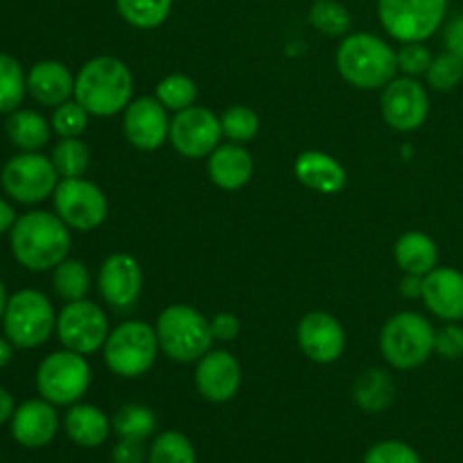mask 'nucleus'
Segmentation results:
<instances>
[{
  "mask_svg": "<svg viewBox=\"0 0 463 463\" xmlns=\"http://www.w3.org/2000/svg\"><path fill=\"white\" fill-rule=\"evenodd\" d=\"M383 116L392 129L410 134L420 129L430 116V95L416 77H393L383 90Z\"/></svg>",
  "mask_w": 463,
  "mask_h": 463,
  "instance_id": "4468645a",
  "label": "nucleus"
},
{
  "mask_svg": "<svg viewBox=\"0 0 463 463\" xmlns=\"http://www.w3.org/2000/svg\"><path fill=\"white\" fill-rule=\"evenodd\" d=\"M3 328L16 348H39L57 333V315L43 292L21 289L9 297Z\"/></svg>",
  "mask_w": 463,
  "mask_h": 463,
  "instance_id": "0eeeda50",
  "label": "nucleus"
},
{
  "mask_svg": "<svg viewBox=\"0 0 463 463\" xmlns=\"http://www.w3.org/2000/svg\"><path fill=\"white\" fill-rule=\"evenodd\" d=\"M16 213H14V208L9 206L5 199H0V235L7 233V231H12V226L16 224Z\"/></svg>",
  "mask_w": 463,
  "mask_h": 463,
  "instance_id": "de8ad7c7",
  "label": "nucleus"
},
{
  "mask_svg": "<svg viewBox=\"0 0 463 463\" xmlns=\"http://www.w3.org/2000/svg\"><path fill=\"white\" fill-rule=\"evenodd\" d=\"M98 289L104 303L116 310H127L143 292V269L129 253H113L99 265Z\"/></svg>",
  "mask_w": 463,
  "mask_h": 463,
  "instance_id": "a211bd4d",
  "label": "nucleus"
},
{
  "mask_svg": "<svg viewBox=\"0 0 463 463\" xmlns=\"http://www.w3.org/2000/svg\"><path fill=\"white\" fill-rule=\"evenodd\" d=\"M448 0H378V16L389 36L401 43H423L439 32Z\"/></svg>",
  "mask_w": 463,
  "mask_h": 463,
  "instance_id": "1a4fd4ad",
  "label": "nucleus"
},
{
  "mask_svg": "<svg viewBox=\"0 0 463 463\" xmlns=\"http://www.w3.org/2000/svg\"><path fill=\"white\" fill-rule=\"evenodd\" d=\"M12 253L25 269L48 271L63 262L71 251V229L57 213L32 211L16 220L9 231Z\"/></svg>",
  "mask_w": 463,
  "mask_h": 463,
  "instance_id": "f257e3e1",
  "label": "nucleus"
},
{
  "mask_svg": "<svg viewBox=\"0 0 463 463\" xmlns=\"http://www.w3.org/2000/svg\"><path fill=\"white\" fill-rule=\"evenodd\" d=\"M294 175L298 184L321 194H335L346 185V170L342 163L319 149L298 154L294 163Z\"/></svg>",
  "mask_w": 463,
  "mask_h": 463,
  "instance_id": "4be33fe9",
  "label": "nucleus"
},
{
  "mask_svg": "<svg viewBox=\"0 0 463 463\" xmlns=\"http://www.w3.org/2000/svg\"><path fill=\"white\" fill-rule=\"evenodd\" d=\"M194 384L202 398L208 402H229L238 396L242 384V366L235 360L233 353L224 348H211L202 360L197 362L194 371Z\"/></svg>",
  "mask_w": 463,
  "mask_h": 463,
  "instance_id": "dca6fc26",
  "label": "nucleus"
},
{
  "mask_svg": "<svg viewBox=\"0 0 463 463\" xmlns=\"http://www.w3.org/2000/svg\"><path fill=\"white\" fill-rule=\"evenodd\" d=\"M401 292L402 297L407 298H420V294H423V276L405 274V279H402V285H401Z\"/></svg>",
  "mask_w": 463,
  "mask_h": 463,
  "instance_id": "a18cd8bd",
  "label": "nucleus"
},
{
  "mask_svg": "<svg viewBox=\"0 0 463 463\" xmlns=\"http://www.w3.org/2000/svg\"><path fill=\"white\" fill-rule=\"evenodd\" d=\"M134 95V75L118 57H95L80 68L75 77V99L98 118L125 111Z\"/></svg>",
  "mask_w": 463,
  "mask_h": 463,
  "instance_id": "f03ea898",
  "label": "nucleus"
},
{
  "mask_svg": "<svg viewBox=\"0 0 463 463\" xmlns=\"http://www.w3.org/2000/svg\"><path fill=\"white\" fill-rule=\"evenodd\" d=\"M437 330L419 312H398L380 333V351L398 371L419 369L432 357Z\"/></svg>",
  "mask_w": 463,
  "mask_h": 463,
  "instance_id": "39448f33",
  "label": "nucleus"
},
{
  "mask_svg": "<svg viewBox=\"0 0 463 463\" xmlns=\"http://www.w3.org/2000/svg\"><path fill=\"white\" fill-rule=\"evenodd\" d=\"M5 193L21 203H39L54 194L59 185V172L52 158L39 152H23L9 158L0 172Z\"/></svg>",
  "mask_w": 463,
  "mask_h": 463,
  "instance_id": "9d476101",
  "label": "nucleus"
},
{
  "mask_svg": "<svg viewBox=\"0 0 463 463\" xmlns=\"http://www.w3.org/2000/svg\"><path fill=\"white\" fill-rule=\"evenodd\" d=\"M54 213L63 220V224L72 231H93L102 226L109 215L107 194L93 181L61 179L52 194Z\"/></svg>",
  "mask_w": 463,
  "mask_h": 463,
  "instance_id": "f8f14e48",
  "label": "nucleus"
},
{
  "mask_svg": "<svg viewBox=\"0 0 463 463\" xmlns=\"http://www.w3.org/2000/svg\"><path fill=\"white\" fill-rule=\"evenodd\" d=\"M113 432L118 439H134V441H147L156 434V414L149 407L129 402L116 411L111 420Z\"/></svg>",
  "mask_w": 463,
  "mask_h": 463,
  "instance_id": "cd10ccee",
  "label": "nucleus"
},
{
  "mask_svg": "<svg viewBox=\"0 0 463 463\" xmlns=\"http://www.w3.org/2000/svg\"><path fill=\"white\" fill-rule=\"evenodd\" d=\"M90 113L81 107L77 99H68V102L54 107L52 113V129L61 138H80L86 129H89Z\"/></svg>",
  "mask_w": 463,
  "mask_h": 463,
  "instance_id": "4c0bfd02",
  "label": "nucleus"
},
{
  "mask_svg": "<svg viewBox=\"0 0 463 463\" xmlns=\"http://www.w3.org/2000/svg\"><path fill=\"white\" fill-rule=\"evenodd\" d=\"M170 122L167 109L156 98H138L125 109L122 131L136 149L154 152L170 140Z\"/></svg>",
  "mask_w": 463,
  "mask_h": 463,
  "instance_id": "f3484780",
  "label": "nucleus"
},
{
  "mask_svg": "<svg viewBox=\"0 0 463 463\" xmlns=\"http://www.w3.org/2000/svg\"><path fill=\"white\" fill-rule=\"evenodd\" d=\"M222 122L211 109L188 107L170 122V145L184 158H208L222 140Z\"/></svg>",
  "mask_w": 463,
  "mask_h": 463,
  "instance_id": "ddd939ff",
  "label": "nucleus"
},
{
  "mask_svg": "<svg viewBox=\"0 0 463 463\" xmlns=\"http://www.w3.org/2000/svg\"><path fill=\"white\" fill-rule=\"evenodd\" d=\"M443 43H446L448 52L463 59V14L452 18L446 25V30H443Z\"/></svg>",
  "mask_w": 463,
  "mask_h": 463,
  "instance_id": "c03bdc74",
  "label": "nucleus"
},
{
  "mask_svg": "<svg viewBox=\"0 0 463 463\" xmlns=\"http://www.w3.org/2000/svg\"><path fill=\"white\" fill-rule=\"evenodd\" d=\"M197 81L188 75H181V72H175V75L163 77L156 84V95L154 98L167 109V111H184V109L193 107L197 102Z\"/></svg>",
  "mask_w": 463,
  "mask_h": 463,
  "instance_id": "473e14b6",
  "label": "nucleus"
},
{
  "mask_svg": "<svg viewBox=\"0 0 463 463\" xmlns=\"http://www.w3.org/2000/svg\"><path fill=\"white\" fill-rule=\"evenodd\" d=\"M353 401L369 414L387 411L396 401V383L384 369H369L353 384Z\"/></svg>",
  "mask_w": 463,
  "mask_h": 463,
  "instance_id": "a878e982",
  "label": "nucleus"
},
{
  "mask_svg": "<svg viewBox=\"0 0 463 463\" xmlns=\"http://www.w3.org/2000/svg\"><path fill=\"white\" fill-rule=\"evenodd\" d=\"M16 405H14V398L7 389L0 387V425H5L7 420H12Z\"/></svg>",
  "mask_w": 463,
  "mask_h": 463,
  "instance_id": "49530a36",
  "label": "nucleus"
},
{
  "mask_svg": "<svg viewBox=\"0 0 463 463\" xmlns=\"http://www.w3.org/2000/svg\"><path fill=\"white\" fill-rule=\"evenodd\" d=\"M27 93L43 107H59L75 98V75L61 61H39L27 72Z\"/></svg>",
  "mask_w": 463,
  "mask_h": 463,
  "instance_id": "412c9836",
  "label": "nucleus"
},
{
  "mask_svg": "<svg viewBox=\"0 0 463 463\" xmlns=\"http://www.w3.org/2000/svg\"><path fill=\"white\" fill-rule=\"evenodd\" d=\"M425 307L443 321H463V271L455 267H437L423 276Z\"/></svg>",
  "mask_w": 463,
  "mask_h": 463,
  "instance_id": "aec40b11",
  "label": "nucleus"
},
{
  "mask_svg": "<svg viewBox=\"0 0 463 463\" xmlns=\"http://www.w3.org/2000/svg\"><path fill=\"white\" fill-rule=\"evenodd\" d=\"M297 342L315 364H333L346 351V330L328 312H310L298 321Z\"/></svg>",
  "mask_w": 463,
  "mask_h": 463,
  "instance_id": "2eb2a0df",
  "label": "nucleus"
},
{
  "mask_svg": "<svg viewBox=\"0 0 463 463\" xmlns=\"http://www.w3.org/2000/svg\"><path fill=\"white\" fill-rule=\"evenodd\" d=\"M59 432V416L52 402L48 401H25L16 407L12 416V437L18 446L45 448L54 441Z\"/></svg>",
  "mask_w": 463,
  "mask_h": 463,
  "instance_id": "6ab92c4d",
  "label": "nucleus"
},
{
  "mask_svg": "<svg viewBox=\"0 0 463 463\" xmlns=\"http://www.w3.org/2000/svg\"><path fill=\"white\" fill-rule=\"evenodd\" d=\"M398 71L405 72L407 77L425 75L432 63V52L423 43H402V48L396 52Z\"/></svg>",
  "mask_w": 463,
  "mask_h": 463,
  "instance_id": "ea45409f",
  "label": "nucleus"
},
{
  "mask_svg": "<svg viewBox=\"0 0 463 463\" xmlns=\"http://www.w3.org/2000/svg\"><path fill=\"white\" fill-rule=\"evenodd\" d=\"M122 21L136 30H156L167 21L172 0H116Z\"/></svg>",
  "mask_w": 463,
  "mask_h": 463,
  "instance_id": "c85d7f7f",
  "label": "nucleus"
},
{
  "mask_svg": "<svg viewBox=\"0 0 463 463\" xmlns=\"http://www.w3.org/2000/svg\"><path fill=\"white\" fill-rule=\"evenodd\" d=\"M50 122L32 109H16L5 122L9 140L23 152H39L50 140Z\"/></svg>",
  "mask_w": 463,
  "mask_h": 463,
  "instance_id": "bb28decb",
  "label": "nucleus"
},
{
  "mask_svg": "<svg viewBox=\"0 0 463 463\" xmlns=\"http://www.w3.org/2000/svg\"><path fill=\"white\" fill-rule=\"evenodd\" d=\"M102 351L111 373L134 380L152 369L161 346L154 326L145 321H125L109 333Z\"/></svg>",
  "mask_w": 463,
  "mask_h": 463,
  "instance_id": "423d86ee",
  "label": "nucleus"
},
{
  "mask_svg": "<svg viewBox=\"0 0 463 463\" xmlns=\"http://www.w3.org/2000/svg\"><path fill=\"white\" fill-rule=\"evenodd\" d=\"M393 256H396L398 267L411 276H428L439 265L437 242L423 231L402 233L393 247Z\"/></svg>",
  "mask_w": 463,
  "mask_h": 463,
  "instance_id": "393cba45",
  "label": "nucleus"
},
{
  "mask_svg": "<svg viewBox=\"0 0 463 463\" xmlns=\"http://www.w3.org/2000/svg\"><path fill=\"white\" fill-rule=\"evenodd\" d=\"M12 346L14 344L9 339L0 337V369H5L9 364V360H12Z\"/></svg>",
  "mask_w": 463,
  "mask_h": 463,
  "instance_id": "09e8293b",
  "label": "nucleus"
},
{
  "mask_svg": "<svg viewBox=\"0 0 463 463\" xmlns=\"http://www.w3.org/2000/svg\"><path fill=\"white\" fill-rule=\"evenodd\" d=\"M7 292H5V285L3 280H0V321H3V315H5V307H7Z\"/></svg>",
  "mask_w": 463,
  "mask_h": 463,
  "instance_id": "8fccbe9b",
  "label": "nucleus"
},
{
  "mask_svg": "<svg viewBox=\"0 0 463 463\" xmlns=\"http://www.w3.org/2000/svg\"><path fill=\"white\" fill-rule=\"evenodd\" d=\"M111 461L113 463H147V448H145V441L120 439V441L113 446Z\"/></svg>",
  "mask_w": 463,
  "mask_h": 463,
  "instance_id": "79ce46f5",
  "label": "nucleus"
},
{
  "mask_svg": "<svg viewBox=\"0 0 463 463\" xmlns=\"http://www.w3.org/2000/svg\"><path fill=\"white\" fill-rule=\"evenodd\" d=\"M109 333L111 330H109L107 312L89 298L66 303L57 317L59 342L63 348L80 355H90L104 348Z\"/></svg>",
  "mask_w": 463,
  "mask_h": 463,
  "instance_id": "9b49d317",
  "label": "nucleus"
},
{
  "mask_svg": "<svg viewBox=\"0 0 463 463\" xmlns=\"http://www.w3.org/2000/svg\"><path fill=\"white\" fill-rule=\"evenodd\" d=\"M156 337L161 351L172 362H199L213 348L211 319L190 306H167L156 319Z\"/></svg>",
  "mask_w": 463,
  "mask_h": 463,
  "instance_id": "20e7f679",
  "label": "nucleus"
},
{
  "mask_svg": "<svg viewBox=\"0 0 463 463\" xmlns=\"http://www.w3.org/2000/svg\"><path fill=\"white\" fill-rule=\"evenodd\" d=\"M54 289L63 301H81L90 289V274L81 260L66 258L54 267Z\"/></svg>",
  "mask_w": 463,
  "mask_h": 463,
  "instance_id": "2f4dec72",
  "label": "nucleus"
},
{
  "mask_svg": "<svg viewBox=\"0 0 463 463\" xmlns=\"http://www.w3.org/2000/svg\"><path fill=\"white\" fill-rule=\"evenodd\" d=\"M222 134L224 138H229L231 143L244 145L249 140H253L260 131V118L253 109L249 107H231L222 113Z\"/></svg>",
  "mask_w": 463,
  "mask_h": 463,
  "instance_id": "c9c22d12",
  "label": "nucleus"
},
{
  "mask_svg": "<svg viewBox=\"0 0 463 463\" xmlns=\"http://www.w3.org/2000/svg\"><path fill=\"white\" fill-rule=\"evenodd\" d=\"M434 353L443 360H461L463 357V326L457 321H448L434 337Z\"/></svg>",
  "mask_w": 463,
  "mask_h": 463,
  "instance_id": "a19ab883",
  "label": "nucleus"
},
{
  "mask_svg": "<svg viewBox=\"0 0 463 463\" xmlns=\"http://www.w3.org/2000/svg\"><path fill=\"white\" fill-rule=\"evenodd\" d=\"M337 71L360 90L384 89L396 77L398 57L392 45L369 32L348 34L337 48Z\"/></svg>",
  "mask_w": 463,
  "mask_h": 463,
  "instance_id": "7ed1b4c3",
  "label": "nucleus"
},
{
  "mask_svg": "<svg viewBox=\"0 0 463 463\" xmlns=\"http://www.w3.org/2000/svg\"><path fill=\"white\" fill-rule=\"evenodd\" d=\"M310 23L326 36H344L353 25L348 9L337 0H317L310 7Z\"/></svg>",
  "mask_w": 463,
  "mask_h": 463,
  "instance_id": "f704fd0d",
  "label": "nucleus"
},
{
  "mask_svg": "<svg viewBox=\"0 0 463 463\" xmlns=\"http://www.w3.org/2000/svg\"><path fill=\"white\" fill-rule=\"evenodd\" d=\"M90 387V366L86 355L68 348L50 353L36 369V389L54 407H71L81 401Z\"/></svg>",
  "mask_w": 463,
  "mask_h": 463,
  "instance_id": "6e6552de",
  "label": "nucleus"
},
{
  "mask_svg": "<svg viewBox=\"0 0 463 463\" xmlns=\"http://www.w3.org/2000/svg\"><path fill=\"white\" fill-rule=\"evenodd\" d=\"M362 463H423V459L410 443L387 439V441L371 446Z\"/></svg>",
  "mask_w": 463,
  "mask_h": 463,
  "instance_id": "58836bf2",
  "label": "nucleus"
},
{
  "mask_svg": "<svg viewBox=\"0 0 463 463\" xmlns=\"http://www.w3.org/2000/svg\"><path fill=\"white\" fill-rule=\"evenodd\" d=\"M50 158L61 179H80L90 165V152L80 138H61L54 145Z\"/></svg>",
  "mask_w": 463,
  "mask_h": 463,
  "instance_id": "72a5a7b5",
  "label": "nucleus"
},
{
  "mask_svg": "<svg viewBox=\"0 0 463 463\" xmlns=\"http://www.w3.org/2000/svg\"><path fill=\"white\" fill-rule=\"evenodd\" d=\"M425 77H428V84L434 90L448 93V90L457 89L463 81V59L446 50V52L432 59Z\"/></svg>",
  "mask_w": 463,
  "mask_h": 463,
  "instance_id": "e433bc0d",
  "label": "nucleus"
},
{
  "mask_svg": "<svg viewBox=\"0 0 463 463\" xmlns=\"http://www.w3.org/2000/svg\"><path fill=\"white\" fill-rule=\"evenodd\" d=\"M147 463H197V450L184 432L167 430L154 437Z\"/></svg>",
  "mask_w": 463,
  "mask_h": 463,
  "instance_id": "c756f323",
  "label": "nucleus"
},
{
  "mask_svg": "<svg viewBox=\"0 0 463 463\" xmlns=\"http://www.w3.org/2000/svg\"><path fill=\"white\" fill-rule=\"evenodd\" d=\"M63 430L75 446L99 448L109 439L113 425L99 407L75 402L63 416Z\"/></svg>",
  "mask_w": 463,
  "mask_h": 463,
  "instance_id": "b1692460",
  "label": "nucleus"
},
{
  "mask_svg": "<svg viewBox=\"0 0 463 463\" xmlns=\"http://www.w3.org/2000/svg\"><path fill=\"white\" fill-rule=\"evenodd\" d=\"M27 93V77L12 54L0 52V113H14Z\"/></svg>",
  "mask_w": 463,
  "mask_h": 463,
  "instance_id": "7c9ffc66",
  "label": "nucleus"
},
{
  "mask_svg": "<svg viewBox=\"0 0 463 463\" xmlns=\"http://www.w3.org/2000/svg\"><path fill=\"white\" fill-rule=\"evenodd\" d=\"M206 167L213 184L222 190L244 188L253 176L251 154L238 143L220 145V147L208 156Z\"/></svg>",
  "mask_w": 463,
  "mask_h": 463,
  "instance_id": "5701e85b",
  "label": "nucleus"
},
{
  "mask_svg": "<svg viewBox=\"0 0 463 463\" xmlns=\"http://www.w3.org/2000/svg\"><path fill=\"white\" fill-rule=\"evenodd\" d=\"M211 330L215 342H233L240 335V319L233 312H220L211 319Z\"/></svg>",
  "mask_w": 463,
  "mask_h": 463,
  "instance_id": "37998d69",
  "label": "nucleus"
}]
</instances>
